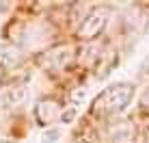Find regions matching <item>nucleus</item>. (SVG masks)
Returning <instances> with one entry per match:
<instances>
[{
  "label": "nucleus",
  "instance_id": "nucleus-1",
  "mask_svg": "<svg viewBox=\"0 0 149 143\" xmlns=\"http://www.w3.org/2000/svg\"><path fill=\"white\" fill-rule=\"evenodd\" d=\"M134 98V85L132 83H115L106 87L100 95L93 100V115L97 117H112L125 111V106Z\"/></svg>",
  "mask_w": 149,
  "mask_h": 143
},
{
  "label": "nucleus",
  "instance_id": "nucleus-3",
  "mask_svg": "<svg viewBox=\"0 0 149 143\" xmlns=\"http://www.w3.org/2000/svg\"><path fill=\"white\" fill-rule=\"evenodd\" d=\"M61 115H63V109L54 98H43L35 106V117H37V121L41 126H50L52 121L61 119Z\"/></svg>",
  "mask_w": 149,
  "mask_h": 143
},
{
  "label": "nucleus",
  "instance_id": "nucleus-6",
  "mask_svg": "<svg viewBox=\"0 0 149 143\" xmlns=\"http://www.w3.org/2000/svg\"><path fill=\"white\" fill-rule=\"evenodd\" d=\"M24 98H26V89H24V87H13L7 93V100L11 102V104H17V102H22Z\"/></svg>",
  "mask_w": 149,
  "mask_h": 143
},
{
  "label": "nucleus",
  "instance_id": "nucleus-7",
  "mask_svg": "<svg viewBox=\"0 0 149 143\" xmlns=\"http://www.w3.org/2000/svg\"><path fill=\"white\" fill-rule=\"evenodd\" d=\"M61 137V130L58 128H50L43 132V137H41V143H56V139Z\"/></svg>",
  "mask_w": 149,
  "mask_h": 143
},
{
  "label": "nucleus",
  "instance_id": "nucleus-8",
  "mask_svg": "<svg viewBox=\"0 0 149 143\" xmlns=\"http://www.w3.org/2000/svg\"><path fill=\"white\" fill-rule=\"evenodd\" d=\"M141 106L145 111H149V87L145 89V93H143V98H141Z\"/></svg>",
  "mask_w": 149,
  "mask_h": 143
},
{
  "label": "nucleus",
  "instance_id": "nucleus-5",
  "mask_svg": "<svg viewBox=\"0 0 149 143\" xmlns=\"http://www.w3.org/2000/svg\"><path fill=\"white\" fill-rule=\"evenodd\" d=\"M45 63H48V67L52 69H65L67 65L71 63V48L69 46H61V48H54L48 52V57H45Z\"/></svg>",
  "mask_w": 149,
  "mask_h": 143
},
{
  "label": "nucleus",
  "instance_id": "nucleus-2",
  "mask_svg": "<svg viewBox=\"0 0 149 143\" xmlns=\"http://www.w3.org/2000/svg\"><path fill=\"white\" fill-rule=\"evenodd\" d=\"M108 18H110V9L108 7H97V9H93V11L82 20V24H80V28H78V37L84 39V41L95 39L97 35L106 28Z\"/></svg>",
  "mask_w": 149,
  "mask_h": 143
},
{
  "label": "nucleus",
  "instance_id": "nucleus-4",
  "mask_svg": "<svg viewBox=\"0 0 149 143\" xmlns=\"http://www.w3.org/2000/svg\"><path fill=\"white\" fill-rule=\"evenodd\" d=\"M108 137L112 143H132L134 128H132L130 121H112L108 126Z\"/></svg>",
  "mask_w": 149,
  "mask_h": 143
}]
</instances>
